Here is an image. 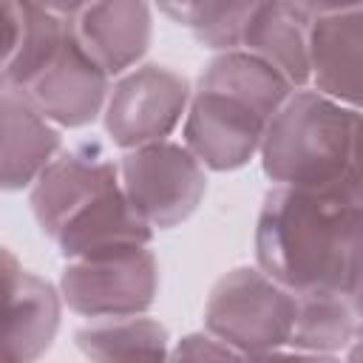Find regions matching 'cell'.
I'll return each instance as SVG.
<instances>
[{
	"label": "cell",
	"mask_w": 363,
	"mask_h": 363,
	"mask_svg": "<svg viewBox=\"0 0 363 363\" xmlns=\"http://www.w3.org/2000/svg\"><path fill=\"white\" fill-rule=\"evenodd\" d=\"M360 173L272 187L255 221V267L289 292H360Z\"/></svg>",
	"instance_id": "cell-1"
},
{
	"label": "cell",
	"mask_w": 363,
	"mask_h": 363,
	"mask_svg": "<svg viewBox=\"0 0 363 363\" xmlns=\"http://www.w3.org/2000/svg\"><path fill=\"white\" fill-rule=\"evenodd\" d=\"M295 88L247 51L216 54L190 94L184 147L207 170H238L261 147L264 130Z\"/></svg>",
	"instance_id": "cell-2"
},
{
	"label": "cell",
	"mask_w": 363,
	"mask_h": 363,
	"mask_svg": "<svg viewBox=\"0 0 363 363\" xmlns=\"http://www.w3.org/2000/svg\"><path fill=\"white\" fill-rule=\"evenodd\" d=\"M0 88L54 128H85L102 113L111 77L77 43L62 3H20V40Z\"/></svg>",
	"instance_id": "cell-3"
},
{
	"label": "cell",
	"mask_w": 363,
	"mask_h": 363,
	"mask_svg": "<svg viewBox=\"0 0 363 363\" xmlns=\"http://www.w3.org/2000/svg\"><path fill=\"white\" fill-rule=\"evenodd\" d=\"M357 108L312 88L292 91L261 139V167L275 187H326L357 170Z\"/></svg>",
	"instance_id": "cell-4"
},
{
	"label": "cell",
	"mask_w": 363,
	"mask_h": 363,
	"mask_svg": "<svg viewBox=\"0 0 363 363\" xmlns=\"http://www.w3.org/2000/svg\"><path fill=\"white\" fill-rule=\"evenodd\" d=\"M295 295L258 267L221 275L204 306V332L244 357L284 349L292 332Z\"/></svg>",
	"instance_id": "cell-5"
},
{
	"label": "cell",
	"mask_w": 363,
	"mask_h": 363,
	"mask_svg": "<svg viewBox=\"0 0 363 363\" xmlns=\"http://www.w3.org/2000/svg\"><path fill=\"white\" fill-rule=\"evenodd\" d=\"M128 204L150 230H173L187 221L207 193V173L179 142H153L125 150L116 162Z\"/></svg>",
	"instance_id": "cell-6"
},
{
	"label": "cell",
	"mask_w": 363,
	"mask_h": 363,
	"mask_svg": "<svg viewBox=\"0 0 363 363\" xmlns=\"http://www.w3.org/2000/svg\"><path fill=\"white\" fill-rule=\"evenodd\" d=\"M159 292V261L147 247L113 250L91 258L65 261L60 298L71 312L99 318L145 315Z\"/></svg>",
	"instance_id": "cell-7"
},
{
	"label": "cell",
	"mask_w": 363,
	"mask_h": 363,
	"mask_svg": "<svg viewBox=\"0 0 363 363\" xmlns=\"http://www.w3.org/2000/svg\"><path fill=\"white\" fill-rule=\"evenodd\" d=\"M187 79L156 62H145L122 74L105 99V130L122 150L164 142L184 119L190 105Z\"/></svg>",
	"instance_id": "cell-8"
},
{
	"label": "cell",
	"mask_w": 363,
	"mask_h": 363,
	"mask_svg": "<svg viewBox=\"0 0 363 363\" xmlns=\"http://www.w3.org/2000/svg\"><path fill=\"white\" fill-rule=\"evenodd\" d=\"M119 184L116 159L99 139H85L60 150L51 164L31 184V213L40 230L54 238L77 213H82L94 199Z\"/></svg>",
	"instance_id": "cell-9"
},
{
	"label": "cell",
	"mask_w": 363,
	"mask_h": 363,
	"mask_svg": "<svg viewBox=\"0 0 363 363\" xmlns=\"http://www.w3.org/2000/svg\"><path fill=\"white\" fill-rule=\"evenodd\" d=\"M309 6V82L312 91L346 105H360L363 6L360 3H306Z\"/></svg>",
	"instance_id": "cell-10"
},
{
	"label": "cell",
	"mask_w": 363,
	"mask_h": 363,
	"mask_svg": "<svg viewBox=\"0 0 363 363\" xmlns=\"http://www.w3.org/2000/svg\"><path fill=\"white\" fill-rule=\"evenodd\" d=\"M77 43L108 74H128L147 51L153 37V11L147 3H62Z\"/></svg>",
	"instance_id": "cell-11"
},
{
	"label": "cell",
	"mask_w": 363,
	"mask_h": 363,
	"mask_svg": "<svg viewBox=\"0 0 363 363\" xmlns=\"http://www.w3.org/2000/svg\"><path fill=\"white\" fill-rule=\"evenodd\" d=\"M309 20L306 3H255L241 34V51L301 91L309 82Z\"/></svg>",
	"instance_id": "cell-12"
},
{
	"label": "cell",
	"mask_w": 363,
	"mask_h": 363,
	"mask_svg": "<svg viewBox=\"0 0 363 363\" xmlns=\"http://www.w3.org/2000/svg\"><path fill=\"white\" fill-rule=\"evenodd\" d=\"M60 150V128L45 122L23 96L0 88V190L31 187Z\"/></svg>",
	"instance_id": "cell-13"
},
{
	"label": "cell",
	"mask_w": 363,
	"mask_h": 363,
	"mask_svg": "<svg viewBox=\"0 0 363 363\" xmlns=\"http://www.w3.org/2000/svg\"><path fill=\"white\" fill-rule=\"evenodd\" d=\"M150 238L153 230L136 216L122 187L116 184L113 190L94 199L82 213H77L51 241L65 261H74L128 247H147Z\"/></svg>",
	"instance_id": "cell-14"
},
{
	"label": "cell",
	"mask_w": 363,
	"mask_h": 363,
	"mask_svg": "<svg viewBox=\"0 0 363 363\" xmlns=\"http://www.w3.org/2000/svg\"><path fill=\"white\" fill-rule=\"evenodd\" d=\"M60 312V289L37 272H26L17 298L0 315V363L40 360L57 337Z\"/></svg>",
	"instance_id": "cell-15"
},
{
	"label": "cell",
	"mask_w": 363,
	"mask_h": 363,
	"mask_svg": "<svg viewBox=\"0 0 363 363\" xmlns=\"http://www.w3.org/2000/svg\"><path fill=\"white\" fill-rule=\"evenodd\" d=\"M295 318L286 346L295 352L337 354L360 335V292H292Z\"/></svg>",
	"instance_id": "cell-16"
},
{
	"label": "cell",
	"mask_w": 363,
	"mask_h": 363,
	"mask_svg": "<svg viewBox=\"0 0 363 363\" xmlns=\"http://www.w3.org/2000/svg\"><path fill=\"white\" fill-rule=\"evenodd\" d=\"M77 349L91 363H162L167 354V329L156 318H99L74 332Z\"/></svg>",
	"instance_id": "cell-17"
},
{
	"label": "cell",
	"mask_w": 363,
	"mask_h": 363,
	"mask_svg": "<svg viewBox=\"0 0 363 363\" xmlns=\"http://www.w3.org/2000/svg\"><path fill=\"white\" fill-rule=\"evenodd\" d=\"M255 3H176V6H162L164 14H170L176 23L193 31V37L224 54V51H238L241 48V34L247 26V17Z\"/></svg>",
	"instance_id": "cell-18"
},
{
	"label": "cell",
	"mask_w": 363,
	"mask_h": 363,
	"mask_svg": "<svg viewBox=\"0 0 363 363\" xmlns=\"http://www.w3.org/2000/svg\"><path fill=\"white\" fill-rule=\"evenodd\" d=\"M162 363H247V357L207 332H190L173 349H167Z\"/></svg>",
	"instance_id": "cell-19"
},
{
	"label": "cell",
	"mask_w": 363,
	"mask_h": 363,
	"mask_svg": "<svg viewBox=\"0 0 363 363\" xmlns=\"http://www.w3.org/2000/svg\"><path fill=\"white\" fill-rule=\"evenodd\" d=\"M20 40V3H0V77L6 74Z\"/></svg>",
	"instance_id": "cell-20"
},
{
	"label": "cell",
	"mask_w": 363,
	"mask_h": 363,
	"mask_svg": "<svg viewBox=\"0 0 363 363\" xmlns=\"http://www.w3.org/2000/svg\"><path fill=\"white\" fill-rule=\"evenodd\" d=\"M26 272L23 264L17 261V255L6 247H0V315L9 309V303L17 298L23 281H26Z\"/></svg>",
	"instance_id": "cell-21"
},
{
	"label": "cell",
	"mask_w": 363,
	"mask_h": 363,
	"mask_svg": "<svg viewBox=\"0 0 363 363\" xmlns=\"http://www.w3.org/2000/svg\"><path fill=\"white\" fill-rule=\"evenodd\" d=\"M247 363H343L337 354H315V352H295V349H272L247 357Z\"/></svg>",
	"instance_id": "cell-22"
}]
</instances>
